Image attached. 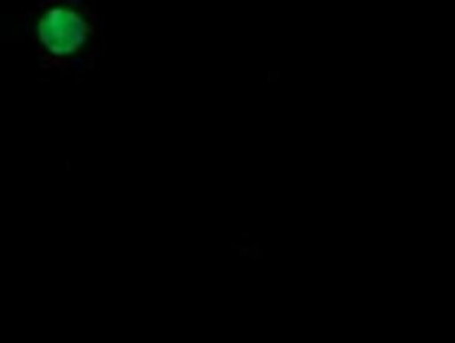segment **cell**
<instances>
[{
    "instance_id": "6da1fadb",
    "label": "cell",
    "mask_w": 455,
    "mask_h": 343,
    "mask_svg": "<svg viewBox=\"0 0 455 343\" xmlns=\"http://www.w3.org/2000/svg\"><path fill=\"white\" fill-rule=\"evenodd\" d=\"M41 43L58 57L76 52L86 41V23L79 14L68 9H52L38 26Z\"/></svg>"
}]
</instances>
